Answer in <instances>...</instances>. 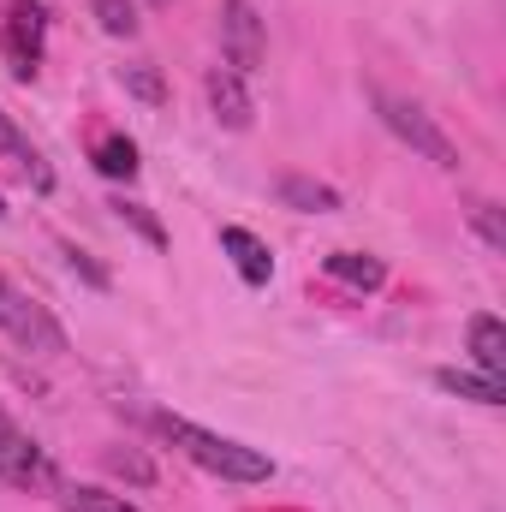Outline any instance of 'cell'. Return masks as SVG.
<instances>
[{"mask_svg":"<svg viewBox=\"0 0 506 512\" xmlns=\"http://www.w3.org/2000/svg\"><path fill=\"white\" fill-rule=\"evenodd\" d=\"M465 334H471V358H477V370L506 382V328H501V316H489V310H483V316H471V328H465Z\"/></svg>","mask_w":506,"mask_h":512,"instance_id":"obj_11","label":"cell"},{"mask_svg":"<svg viewBox=\"0 0 506 512\" xmlns=\"http://www.w3.org/2000/svg\"><path fill=\"white\" fill-rule=\"evenodd\" d=\"M376 114H381V126L393 131L399 143H411L423 161H435V167L459 173V143L435 126V114H423L417 102H405V96H387V90H376Z\"/></svg>","mask_w":506,"mask_h":512,"instance_id":"obj_3","label":"cell"},{"mask_svg":"<svg viewBox=\"0 0 506 512\" xmlns=\"http://www.w3.org/2000/svg\"><path fill=\"white\" fill-rule=\"evenodd\" d=\"M42 48H48V6L42 0H6L0 6V54H6V72L18 84H30L42 72Z\"/></svg>","mask_w":506,"mask_h":512,"instance_id":"obj_2","label":"cell"},{"mask_svg":"<svg viewBox=\"0 0 506 512\" xmlns=\"http://www.w3.org/2000/svg\"><path fill=\"white\" fill-rule=\"evenodd\" d=\"M274 197H280L286 209H298V215H334V209H340V191L322 185V179H304V173H286V179L274 185Z\"/></svg>","mask_w":506,"mask_h":512,"instance_id":"obj_10","label":"cell"},{"mask_svg":"<svg viewBox=\"0 0 506 512\" xmlns=\"http://www.w3.org/2000/svg\"><path fill=\"white\" fill-rule=\"evenodd\" d=\"M108 465H114V471H131L137 483H149V477H155V471H149V465H143L137 453H108Z\"/></svg>","mask_w":506,"mask_h":512,"instance_id":"obj_21","label":"cell"},{"mask_svg":"<svg viewBox=\"0 0 506 512\" xmlns=\"http://www.w3.org/2000/svg\"><path fill=\"white\" fill-rule=\"evenodd\" d=\"M322 268H328V280H340L352 292H381L387 286V262L381 256H364V251H328Z\"/></svg>","mask_w":506,"mask_h":512,"instance_id":"obj_9","label":"cell"},{"mask_svg":"<svg viewBox=\"0 0 506 512\" xmlns=\"http://www.w3.org/2000/svg\"><path fill=\"white\" fill-rule=\"evenodd\" d=\"M96 173H102V179H137V143L120 137V131L102 137V143H96Z\"/></svg>","mask_w":506,"mask_h":512,"instance_id":"obj_14","label":"cell"},{"mask_svg":"<svg viewBox=\"0 0 506 512\" xmlns=\"http://www.w3.org/2000/svg\"><path fill=\"white\" fill-rule=\"evenodd\" d=\"M0 417H6V411H0Z\"/></svg>","mask_w":506,"mask_h":512,"instance_id":"obj_24","label":"cell"},{"mask_svg":"<svg viewBox=\"0 0 506 512\" xmlns=\"http://www.w3.org/2000/svg\"><path fill=\"white\" fill-rule=\"evenodd\" d=\"M471 227H477V239H483L489 251H506V221H501V203H477V209H471Z\"/></svg>","mask_w":506,"mask_h":512,"instance_id":"obj_17","label":"cell"},{"mask_svg":"<svg viewBox=\"0 0 506 512\" xmlns=\"http://www.w3.org/2000/svg\"><path fill=\"white\" fill-rule=\"evenodd\" d=\"M155 6H161V0H155Z\"/></svg>","mask_w":506,"mask_h":512,"instance_id":"obj_23","label":"cell"},{"mask_svg":"<svg viewBox=\"0 0 506 512\" xmlns=\"http://www.w3.org/2000/svg\"><path fill=\"white\" fill-rule=\"evenodd\" d=\"M0 155H12V161H18V167L30 173V185H36V191H48V185H54V173H48V161L36 155V143H30L24 131L12 126V114H0Z\"/></svg>","mask_w":506,"mask_h":512,"instance_id":"obj_13","label":"cell"},{"mask_svg":"<svg viewBox=\"0 0 506 512\" xmlns=\"http://www.w3.org/2000/svg\"><path fill=\"white\" fill-rule=\"evenodd\" d=\"M0 483H12V489H24V495H54V489H60L54 459H48L12 417H0Z\"/></svg>","mask_w":506,"mask_h":512,"instance_id":"obj_5","label":"cell"},{"mask_svg":"<svg viewBox=\"0 0 506 512\" xmlns=\"http://www.w3.org/2000/svg\"><path fill=\"white\" fill-rule=\"evenodd\" d=\"M221 54H227V66L239 78H251L268 60V30H262L251 0H221Z\"/></svg>","mask_w":506,"mask_h":512,"instance_id":"obj_6","label":"cell"},{"mask_svg":"<svg viewBox=\"0 0 506 512\" xmlns=\"http://www.w3.org/2000/svg\"><path fill=\"white\" fill-rule=\"evenodd\" d=\"M0 334H6L12 346L36 352V358H60V352H66V328L48 316V304L24 298L12 280H0Z\"/></svg>","mask_w":506,"mask_h":512,"instance_id":"obj_4","label":"cell"},{"mask_svg":"<svg viewBox=\"0 0 506 512\" xmlns=\"http://www.w3.org/2000/svg\"><path fill=\"white\" fill-rule=\"evenodd\" d=\"M120 221H131V227H137V233H143L149 245H167V233H161V227H155V221L143 215V203H120Z\"/></svg>","mask_w":506,"mask_h":512,"instance_id":"obj_19","label":"cell"},{"mask_svg":"<svg viewBox=\"0 0 506 512\" xmlns=\"http://www.w3.org/2000/svg\"><path fill=\"white\" fill-rule=\"evenodd\" d=\"M435 387L459 393V399H477V405H506V382L483 376V370H435Z\"/></svg>","mask_w":506,"mask_h":512,"instance_id":"obj_12","label":"cell"},{"mask_svg":"<svg viewBox=\"0 0 506 512\" xmlns=\"http://www.w3.org/2000/svg\"><path fill=\"white\" fill-rule=\"evenodd\" d=\"M0 221H6V197H0Z\"/></svg>","mask_w":506,"mask_h":512,"instance_id":"obj_22","label":"cell"},{"mask_svg":"<svg viewBox=\"0 0 506 512\" xmlns=\"http://www.w3.org/2000/svg\"><path fill=\"white\" fill-rule=\"evenodd\" d=\"M66 262H72V274H84L90 286H108V268H96L84 251H72V245H66Z\"/></svg>","mask_w":506,"mask_h":512,"instance_id":"obj_20","label":"cell"},{"mask_svg":"<svg viewBox=\"0 0 506 512\" xmlns=\"http://www.w3.org/2000/svg\"><path fill=\"white\" fill-rule=\"evenodd\" d=\"M221 251L233 256V268L245 274V286H268V280H274V256H268V245H262L256 233H245V227H221Z\"/></svg>","mask_w":506,"mask_h":512,"instance_id":"obj_8","label":"cell"},{"mask_svg":"<svg viewBox=\"0 0 506 512\" xmlns=\"http://www.w3.org/2000/svg\"><path fill=\"white\" fill-rule=\"evenodd\" d=\"M203 90H209V108H215V120H221L227 131H245V126H251L256 102H251V90H245V78H239L233 66H215Z\"/></svg>","mask_w":506,"mask_h":512,"instance_id":"obj_7","label":"cell"},{"mask_svg":"<svg viewBox=\"0 0 506 512\" xmlns=\"http://www.w3.org/2000/svg\"><path fill=\"white\" fill-rule=\"evenodd\" d=\"M90 12L108 36H137V6L131 0H90Z\"/></svg>","mask_w":506,"mask_h":512,"instance_id":"obj_16","label":"cell"},{"mask_svg":"<svg viewBox=\"0 0 506 512\" xmlns=\"http://www.w3.org/2000/svg\"><path fill=\"white\" fill-rule=\"evenodd\" d=\"M60 507L66 512H137L126 495H114V489H90V483H84V489H60Z\"/></svg>","mask_w":506,"mask_h":512,"instance_id":"obj_15","label":"cell"},{"mask_svg":"<svg viewBox=\"0 0 506 512\" xmlns=\"http://www.w3.org/2000/svg\"><path fill=\"white\" fill-rule=\"evenodd\" d=\"M155 435H161L173 453H185L191 465H203L209 477H221V483H268V477H274L268 453H256V447L233 441V435H215V429H203V423H191V417L155 411Z\"/></svg>","mask_w":506,"mask_h":512,"instance_id":"obj_1","label":"cell"},{"mask_svg":"<svg viewBox=\"0 0 506 512\" xmlns=\"http://www.w3.org/2000/svg\"><path fill=\"white\" fill-rule=\"evenodd\" d=\"M126 90L143 102H167V84L155 78V66H126Z\"/></svg>","mask_w":506,"mask_h":512,"instance_id":"obj_18","label":"cell"}]
</instances>
